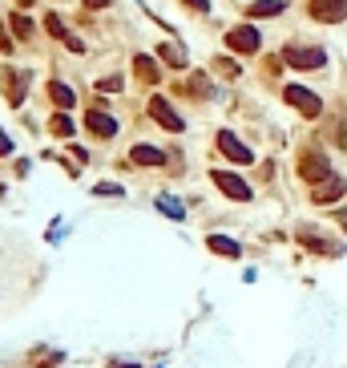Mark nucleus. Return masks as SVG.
<instances>
[{
	"mask_svg": "<svg viewBox=\"0 0 347 368\" xmlns=\"http://www.w3.org/2000/svg\"><path fill=\"white\" fill-rule=\"evenodd\" d=\"M299 178L311 182V186H319L323 178H331V162H327V154H323V150H303V158H299Z\"/></svg>",
	"mask_w": 347,
	"mask_h": 368,
	"instance_id": "nucleus-1",
	"label": "nucleus"
},
{
	"mask_svg": "<svg viewBox=\"0 0 347 368\" xmlns=\"http://www.w3.org/2000/svg\"><path fill=\"white\" fill-rule=\"evenodd\" d=\"M283 98L295 105V110H303V117H319V114H323V102L311 93V89H303V85H287Z\"/></svg>",
	"mask_w": 347,
	"mask_h": 368,
	"instance_id": "nucleus-2",
	"label": "nucleus"
},
{
	"mask_svg": "<svg viewBox=\"0 0 347 368\" xmlns=\"http://www.w3.org/2000/svg\"><path fill=\"white\" fill-rule=\"evenodd\" d=\"M210 178H214V186H218V191L230 194V199H238V203H247V199H250V186L238 174H230V170H214Z\"/></svg>",
	"mask_w": 347,
	"mask_h": 368,
	"instance_id": "nucleus-3",
	"label": "nucleus"
},
{
	"mask_svg": "<svg viewBox=\"0 0 347 368\" xmlns=\"http://www.w3.org/2000/svg\"><path fill=\"white\" fill-rule=\"evenodd\" d=\"M343 194H347V182H343L339 174L323 178L319 186H311V199H315V203H323V206H327V203H339Z\"/></svg>",
	"mask_w": 347,
	"mask_h": 368,
	"instance_id": "nucleus-4",
	"label": "nucleus"
},
{
	"mask_svg": "<svg viewBox=\"0 0 347 368\" xmlns=\"http://www.w3.org/2000/svg\"><path fill=\"white\" fill-rule=\"evenodd\" d=\"M287 57V65H295V69H323V65H327V53L323 49H287L283 53Z\"/></svg>",
	"mask_w": 347,
	"mask_h": 368,
	"instance_id": "nucleus-5",
	"label": "nucleus"
},
{
	"mask_svg": "<svg viewBox=\"0 0 347 368\" xmlns=\"http://www.w3.org/2000/svg\"><path fill=\"white\" fill-rule=\"evenodd\" d=\"M218 150H223L230 162H238V166H250V162H255V154H250L247 146H242V142L230 134V130H223V134H218Z\"/></svg>",
	"mask_w": 347,
	"mask_h": 368,
	"instance_id": "nucleus-6",
	"label": "nucleus"
},
{
	"mask_svg": "<svg viewBox=\"0 0 347 368\" xmlns=\"http://www.w3.org/2000/svg\"><path fill=\"white\" fill-rule=\"evenodd\" d=\"M226 45H230V49L235 53H259V33H255V28L250 25H238V28H230V33H226Z\"/></svg>",
	"mask_w": 347,
	"mask_h": 368,
	"instance_id": "nucleus-7",
	"label": "nucleus"
},
{
	"mask_svg": "<svg viewBox=\"0 0 347 368\" xmlns=\"http://www.w3.org/2000/svg\"><path fill=\"white\" fill-rule=\"evenodd\" d=\"M311 16H315V21H327V25L347 21V0H311Z\"/></svg>",
	"mask_w": 347,
	"mask_h": 368,
	"instance_id": "nucleus-8",
	"label": "nucleus"
},
{
	"mask_svg": "<svg viewBox=\"0 0 347 368\" xmlns=\"http://www.w3.org/2000/svg\"><path fill=\"white\" fill-rule=\"evenodd\" d=\"M149 114H154V122H158V126L174 130V134H178V130H182V126H186L182 117L174 114V105L166 102V98H154V102H149Z\"/></svg>",
	"mask_w": 347,
	"mask_h": 368,
	"instance_id": "nucleus-9",
	"label": "nucleus"
},
{
	"mask_svg": "<svg viewBox=\"0 0 347 368\" xmlns=\"http://www.w3.org/2000/svg\"><path fill=\"white\" fill-rule=\"evenodd\" d=\"M85 126L97 134V138H113L117 134V117H110L105 110H89L85 114Z\"/></svg>",
	"mask_w": 347,
	"mask_h": 368,
	"instance_id": "nucleus-10",
	"label": "nucleus"
},
{
	"mask_svg": "<svg viewBox=\"0 0 347 368\" xmlns=\"http://www.w3.org/2000/svg\"><path fill=\"white\" fill-rule=\"evenodd\" d=\"M134 73L142 77L146 85H158V81H161V73H158V65H154V57H142V53L134 57Z\"/></svg>",
	"mask_w": 347,
	"mask_h": 368,
	"instance_id": "nucleus-11",
	"label": "nucleus"
},
{
	"mask_svg": "<svg viewBox=\"0 0 347 368\" xmlns=\"http://www.w3.org/2000/svg\"><path fill=\"white\" fill-rule=\"evenodd\" d=\"M4 93H9L13 105L25 102V73H13V69H9V73H4Z\"/></svg>",
	"mask_w": 347,
	"mask_h": 368,
	"instance_id": "nucleus-12",
	"label": "nucleus"
},
{
	"mask_svg": "<svg viewBox=\"0 0 347 368\" xmlns=\"http://www.w3.org/2000/svg\"><path fill=\"white\" fill-rule=\"evenodd\" d=\"M206 247H210L214 255H230V259H238V255H242V247H238L235 239H226V235H210V239H206Z\"/></svg>",
	"mask_w": 347,
	"mask_h": 368,
	"instance_id": "nucleus-13",
	"label": "nucleus"
},
{
	"mask_svg": "<svg viewBox=\"0 0 347 368\" xmlns=\"http://www.w3.org/2000/svg\"><path fill=\"white\" fill-rule=\"evenodd\" d=\"M299 243H307L311 251H323V255H339V251H343L339 243H327V239H319V235H311V231H303V235H299Z\"/></svg>",
	"mask_w": 347,
	"mask_h": 368,
	"instance_id": "nucleus-14",
	"label": "nucleus"
},
{
	"mask_svg": "<svg viewBox=\"0 0 347 368\" xmlns=\"http://www.w3.org/2000/svg\"><path fill=\"white\" fill-rule=\"evenodd\" d=\"M134 162L137 166H161L166 162V154L154 150V146H134Z\"/></svg>",
	"mask_w": 347,
	"mask_h": 368,
	"instance_id": "nucleus-15",
	"label": "nucleus"
},
{
	"mask_svg": "<svg viewBox=\"0 0 347 368\" xmlns=\"http://www.w3.org/2000/svg\"><path fill=\"white\" fill-rule=\"evenodd\" d=\"M49 98H53L57 105H61V110H69V105L77 102V93H73L69 85H65V81H53V85H49Z\"/></svg>",
	"mask_w": 347,
	"mask_h": 368,
	"instance_id": "nucleus-16",
	"label": "nucleus"
},
{
	"mask_svg": "<svg viewBox=\"0 0 347 368\" xmlns=\"http://www.w3.org/2000/svg\"><path fill=\"white\" fill-rule=\"evenodd\" d=\"M283 9V0H259V4H250V16H279Z\"/></svg>",
	"mask_w": 347,
	"mask_h": 368,
	"instance_id": "nucleus-17",
	"label": "nucleus"
},
{
	"mask_svg": "<svg viewBox=\"0 0 347 368\" xmlns=\"http://www.w3.org/2000/svg\"><path fill=\"white\" fill-rule=\"evenodd\" d=\"M161 61L174 65V69H182V65H186V53L178 49V45H161Z\"/></svg>",
	"mask_w": 347,
	"mask_h": 368,
	"instance_id": "nucleus-18",
	"label": "nucleus"
},
{
	"mask_svg": "<svg viewBox=\"0 0 347 368\" xmlns=\"http://www.w3.org/2000/svg\"><path fill=\"white\" fill-rule=\"evenodd\" d=\"M49 130L53 134H57V138H69V134H73V117H65V114H57L49 122Z\"/></svg>",
	"mask_w": 347,
	"mask_h": 368,
	"instance_id": "nucleus-19",
	"label": "nucleus"
},
{
	"mask_svg": "<svg viewBox=\"0 0 347 368\" xmlns=\"http://www.w3.org/2000/svg\"><path fill=\"white\" fill-rule=\"evenodd\" d=\"M13 33H16L21 41H28V37H33V25H28V16H21V13L13 16Z\"/></svg>",
	"mask_w": 347,
	"mask_h": 368,
	"instance_id": "nucleus-20",
	"label": "nucleus"
},
{
	"mask_svg": "<svg viewBox=\"0 0 347 368\" xmlns=\"http://www.w3.org/2000/svg\"><path fill=\"white\" fill-rule=\"evenodd\" d=\"M158 206H161L170 219H182V215H186V211H182V203H174V199H158Z\"/></svg>",
	"mask_w": 347,
	"mask_h": 368,
	"instance_id": "nucleus-21",
	"label": "nucleus"
},
{
	"mask_svg": "<svg viewBox=\"0 0 347 368\" xmlns=\"http://www.w3.org/2000/svg\"><path fill=\"white\" fill-rule=\"evenodd\" d=\"M45 28H49V33H53L57 41H65V37H69V33H65V25L57 21V16H45Z\"/></svg>",
	"mask_w": 347,
	"mask_h": 368,
	"instance_id": "nucleus-22",
	"label": "nucleus"
},
{
	"mask_svg": "<svg viewBox=\"0 0 347 368\" xmlns=\"http://www.w3.org/2000/svg\"><path fill=\"white\" fill-rule=\"evenodd\" d=\"M214 69H218L223 77H238V65H235V61H226V57H218V61H214Z\"/></svg>",
	"mask_w": 347,
	"mask_h": 368,
	"instance_id": "nucleus-23",
	"label": "nucleus"
},
{
	"mask_svg": "<svg viewBox=\"0 0 347 368\" xmlns=\"http://www.w3.org/2000/svg\"><path fill=\"white\" fill-rule=\"evenodd\" d=\"M97 89L101 93H117V89H122V77H105V81H97Z\"/></svg>",
	"mask_w": 347,
	"mask_h": 368,
	"instance_id": "nucleus-24",
	"label": "nucleus"
},
{
	"mask_svg": "<svg viewBox=\"0 0 347 368\" xmlns=\"http://www.w3.org/2000/svg\"><path fill=\"white\" fill-rule=\"evenodd\" d=\"M194 93H206V98H210V93H214V89H210V85H206V77H202V73H198V77H194Z\"/></svg>",
	"mask_w": 347,
	"mask_h": 368,
	"instance_id": "nucleus-25",
	"label": "nucleus"
},
{
	"mask_svg": "<svg viewBox=\"0 0 347 368\" xmlns=\"http://www.w3.org/2000/svg\"><path fill=\"white\" fill-rule=\"evenodd\" d=\"M182 4H190V9H198V13H206V9H210V0H182Z\"/></svg>",
	"mask_w": 347,
	"mask_h": 368,
	"instance_id": "nucleus-26",
	"label": "nucleus"
},
{
	"mask_svg": "<svg viewBox=\"0 0 347 368\" xmlns=\"http://www.w3.org/2000/svg\"><path fill=\"white\" fill-rule=\"evenodd\" d=\"M0 154H13V142H9V134L0 130Z\"/></svg>",
	"mask_w": 347,
	"mask_h": 368,
	"instance_id": "nucleus-27",
	"label": "nucleus"
},
{
	"mask_svg": "<svg viewBox=\"0 0 347 368\" xmlns=\"http://www.w3.org/2000/svg\"><path fill=\"white\" fill-rule=\"evenodd\" d=\"M0 53H13V41L4 37V28H0Z\"/></svg>",
	"mask_w": 347,
	"mask_h": 368,
	"instance_id": "nucleus-28",
	"label": "nucleus"
},
{
	"mask_svg": "<svg viewBox=\"0 0 347 368\" xmlns=\"http://www.w3.org/2000/svg\"><path fill=\"white\" fill-rule=\"evenodd\" d=\"M89 9H105V4H110V0H85Z\"/></svg>",
	"mask_w": 347,
	"mask_h": 368,
	"instance_id": "nucleus-29",
	"label": "nucleus"
},
{
	"mask_svg": "<svg viewBox=\"0 0 347 368\" xmlns=\"http://www.w3.org/2000/svg\"><path fill=\"white\" fill-rule=\"evenodd\" d=\"M339 223H343V227H347V211H339Z\"/></svg>",
	"mask_w": 347,
	"mask_h": 368,
	"instance_id": "nucleus-30",
	"label": "nucleus"
}]
</instances>
